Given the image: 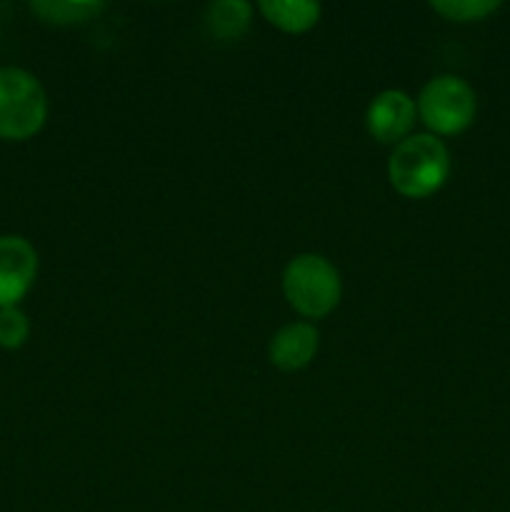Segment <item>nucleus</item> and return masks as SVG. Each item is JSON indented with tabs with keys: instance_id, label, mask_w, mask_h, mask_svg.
<instances>
[{
	"instance_id": "nucleus-1",
	"label": "nucleus",
	"mask_w": 510,
	"mask_h": 512,
	"mask_svg": "<svg viewBox=\"0 0 510 512\" xmlns=\"http://www.w3.org/2000/svg\"><path fill=\"white\" fill-rule=\"evenodd\" d=\"M450 175V153L438 135L413 133L388 158V180L395 193L423 200L438 193Z\"/></svg>"
},
{
	"instance_id": "nucleus-2",
	"label": "nucleus",
	"mask_w": 510,
	"mask_h": 512,
	"mask_svg": "<svg viewBox=\"0 0 510 512\" xmlns=\"http://www.w3.org/2000/svg\"><path fill=\"white\" fill-rule=\"evenodd\" d=\"M283 295L295 313L318 320L338 308L343 298V280L325 255L300 253L285 265Z\"/></svg>"
},
{
	"instance_id": "nucleus-3",
	"label": "nucleus",
	"mask_w": 510,
	"mask_h": 512,
	"mask_svg": "<svg viewBox=\"0 0 510 512\" xmlns=\"http://www.w3.org/2000/svg\"><path fill=\"white\" fill-rule=\"evenodd\" d=\"M48 120V95L23 68H0V138L28 140Z\"/></svg>"
},
{
	"instance_id": "nucleus-4",
	"label": "nucleus",
	"mask_w": 510,
	"mask_h": 512,
	"mask_svg": "<svg viewBox=\"0 0 510 512\" xmlns=\"http://www.w3.org/2000/svg\"><path fill=\"white\" fill-rule=\"evenodd\" d=\"M415 108L430 135L440 138V135H458L470 128L478 113V100L468 80L445 73L435 75L423 85Z\"/></svg>"
},
{
	"instance_id": "nucleus-5",
	"label": "nucleus",
	"mask_w": 510,
	"mask_h": 512,
	"mask_svg": "<svg viewBox=\"0 0 510 512\" xmlns=\"http://www.w3.org/2000/svg\"><path fill=\"white\" fill-rule=\"evenodd\" d=\"M38 253L23 235H0V308H15L33 288Z\"/></svg>"
},
{
	"instance_id": "nucleus-6",
	"label": "nucleus",
	"mask_w": 510,
	"mask_h": 512,
	"mask_svg": "<svg viewBox=\"0 0 510 512\" xmlns=\"http://www.w3.org/2000/svg\"><path fill=\"white\" fill-rule=\"evenodd\" d=\"M415 100L405 90L388 88L375 95L365 110V128L378 143L398 145L410 135L415 125Z\"/></svg>"
},
{
	"instance_id": "nucleus-7",
	"label": "nucleus",
	"mask_w": 510,
	"mask_h": 512,
	"mask_svg": "<svg viewBox=\"0 0 510 512\" xmlns=\"http://www.w3.org/2000/svg\"><path fill=\"white\" fill-rule=\"evenodd\" d=\"M320 333L313 323H288L270 338L268 360L283 373L308 368L318 355Z\"/></svg>"
},
{
	"instance_id": "nucleus-8",
	"label": "nucleus",
	"mask_w": 510,
	"mask_h": 512,
	"mask_svg": "<svg viewBox=\"0 0 510 512\" xmlns=\"http://www.w3.org/2000/svg\"><path fill=\"white\" fill-rule=\"evenodd\" d=\"M258 10L270 25L293 35L308 33L323 15L320 3H310V0H260Z\"/></svg>"
},
{
	"instance_id": "nucleus-9",
	"label": "nucleus",
	"mask_w": 510,
	"mask_h": 512,
	"mask_svg": "<svg viewBox=\"0 0 510 512\" xmlns=\"http://www.w3.org/2000/svg\"><path fill=\"white\" fill-rule=\"evenodd\" d=\"M253 5L245 0H215L205 10V28L218 40H238L248 30Z\"/></svg>"
},
{
	"instance_id": "nucleus-10",
	"label": "nucleus",
	"mask_w": 510,
	"mask_h": 512,
	"mask_svg": "<svg viewBox=\"0 0 510 512\" xmlns=\"http://www.w3.org/2000/svg\"><path fill=\"white\" fill-rule=\"evenodd\" d=\"M103 0H33L30 10L43 23L50 25H78L88 23L103 13Z\"/></svg>"
},
{
	"instance_id": "nucleus-11",
	"label": "nucleus",
	"mask_w": 510,
	"mask_h": 512,
	"mask_svg": "<svg viewBox=\"0 0 510 512\" xmlns=\"http://www.w3.org/2000/svg\"><path fill=\"white\" fill-rule=\"evenodd\" d=\"M500 8L498 0H433L430 10L453 23H475Z\"/></svg>"
},
{
	"instance_id": "nucleus-12",
	"label": "nucleus",
	"mask_w": 510,
	"mask_h": 512,
	"mask_svg": "<svg viewBox=\"0 0 510 512\" xmlns=\"http://www.w3.org/2000/svg\"><path fill=\"white\" fill-rule=\"evenodd\" d=\"M30 335L28 315L15 308H0V348L18 350L23 348Z\"/></svg>"
}]
</instances>
